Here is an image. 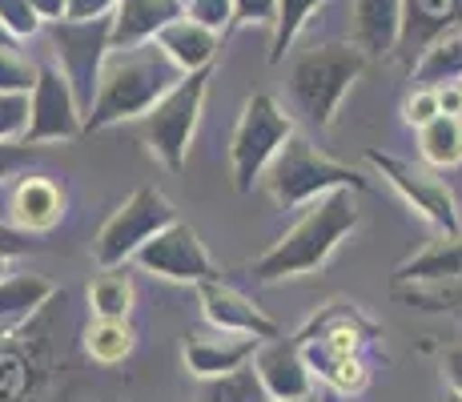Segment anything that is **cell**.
Here are the masks:
<instances>
[{
    "label": "cell",
    "mask_w": 462,
    "mask_h": 402,
    "mask_svg": "<svg viewBox=\"0 0 462 402\" xmlns=\"http://www.w3.org/2000/svg\"><path fill=\"white\" fill-rule=\"evenodd\" d=\"M88 306H93L97 318L105 322H129L133 314V282L125 274H101L93 285H88Z\"/></svg>",
    "instance_id": "cell-26"
},
{
    "label": "cell",
    "mask_w": 462,
    "mask_h": 402,
    "mask_svg": "<svg viewBox=\"0 0 462 402\" xmlns=\"http://www.w3.org/2000/svg\"><path fill=\"white\" fill-rule=\"evenodd\" d=\"M462 80V29L447 33L414 61V89H439Z\"/></svg>",
    "instance_id": "cell-22"
},
{
    "label": "cell",
    "mask_w": 462,
    "mask_h": 402,
    "mask_svg": "<svg viewBox=\"0 0 462 402\" xmlns=\"http://www.w3.org/2000/svg\"><path fill=\"white\" fill-rule=\"evenodd\" d=\"M362 69H366V57L354 44H318V49H306L290 65V77H286L290 105L314 129H326V125H334L337 105L350 93L354 80L362 77Z\"/></svg>",
    "instance_id": "cell-3"
},
{
    "label": "cell",
    "mask_w": 462,
    "mask_h": 402,
    "mask_svg": "<svg viewBox=\"0 0 462 402\" xmlns=\"http://www.w3.org/2000/svg\"><path fill=\"white\" fill-rule=\"evenodd\" d=\"M290 137H294V117L270 93H254L245 101L242 117H237L234 141H229V165H234L237 193H250L262 182L270 161L278 157V149Z\"/></svg>",
    "instance_id": "cell-6"
},
{
    "label": "cell",
    "mask_w": 462,
    "mask_h": 402,
    "mask_svg": "<svg viewBox=\"0 0 462 402\" xmlns=\"http://www.w3.org/2000/svg\"><path fill=\"white\" fill-rule=\"evenodd\" d=\"M157 44L181 73H198V69H209L213 52H217V33H209L206 24L189 21V16H177L173 24L157 33Z\"/></svg>",
    "instance_id": "cell-19"
},
{
    "label": "cell",
    "mask_w": 462,
    "mask_h": 402,
    "mask_svg": "<svg viewBox=\"0 0 462 402\" xmlns=\"http://www.w3.org/2000/svg\"><path fill=\"white\" fill-rule=\"evenodd\" d=\"M0 49H16V41L5 33V24H0Z\"/></svg>",
    "instance_id": "cell-41"
},
{
    "label": "cell",
    "mask_w": 462,
    "mask_h": 402,
    "mask_svg": "<svg viewBox=\"0 0 462 402\" xmlns=\"http://www.w3.org/2000/svg\"><path fill=\"white\" fill-rule=\"evenodd\" d=\"M173 221H177V213H173V205H169V198L162 190H153V185L133 190L129 198L109 213V221H105L101 234H97V241H93L97 266H105V270L125 266L149 238H157L165 226H173Z\"/></svg>",
    "instance_id": "cell-7"
},
{
    "label": "cell",
    "mask_w": 462,
    "mask_h": 402,
    "mask_svg": "<svg viewBox=\"0 0 462 402\" xmlns=\"http://www.w3.org/2000/svg\"><path fill=\"white\" fill-rule=\"evenodd\" d=\"M5 274H8V257L0 254V278H5Z\"/></svg>",
    "instance_id": "cell-43"
},
{
    "label": "cell",
    "mask_w": 462,
    "mask_h": 402,
    "mask_svg": "<svg viewBox=\"0 0 462 402\" xmlns=\"http://www.w3.org/2000/svg\"><path fill=\"white\" fill-rule=\"evenodd\" d=\"M49 298H52V282L41 278V274L0 278V334H8V330L21 326V322H29Z\"/></svg>",
    "instance_id": "cell-21"
},
{
    "label": "cell",
    "mask_w": 462,
    "mask_h": 402,
    "mask_svg": "<svg viewBox=\"0 0 462 402\" xmlns=\"http://www.w3.org/2000/svg\"><path fill=\"white\" fill-rule=\"evenodd\" d=\"M358 218H362L358 193H350V190H334V193H326V198L310 201V210L286 229V238H278L254 262V278L282 282V278L314 274L318 266H326V257L334 254L337 241L346 234H354Z\"/></svg>",
    "instance_id": "cell-2"
},
{
    "label": "cell",
    "mask_w": 462,
    "mask_h": 402,
    "mask_svg": "<svg viewBox=\"0 0 462 402\" xmlns=\"http://www.w3.org/2000/svg\"><path fill=\"white\" fill-rule=\"evenodd\" d=\"M32 85H37V65L13 49H0V97H29Z\"/></svg>",
    "instance_id": "cell-28"
},
{
    "label": "cell",
    "mask_w": 462,
    "mask_h": 402,
    "mask_svg": "<svg viewBox=\"0 0 462 402\" xmlns=\"http://www.w3.org/2000/svg\"><path fill=\"white\" fill-rule=\"evenodd\" d=\"M278 0H234V24H273Z\"/></svg>",
    "instance_id": "cell-34"
},
{
    "label": "cell",
    "mask_w": 462,
    "mask_h": 402,
    "mask_svg": "<svg viewBox=\"0 0 462 402\" xmlns=\"http://www.w3.org/2000/svg\"><path fill=\"white\" fill-rule=\"evenodd\" d=\"M85 351H88V359L101 362V366L125 362L129 354H133V326H129V322H105V318H97L93 326L85 330Z\"/></svg>",
    "instance_id": "cell-24"
},
{
    "label": "cell",
    "mask_w": 462,
    "mask_h": 402,
    "mask_svg": "<svg viewBox=\"0 0 462 402\" xmlns=\"http://www.w3.org/2000/svg\"><path fill=\"white\" fill-rule=\"evenodd\" d=\"M398 282H414V285L462 282V234H447V238L430 241L422 254L402 262L398 266Z\"/></svg>",
    "instance_id": "cell-20"
},
{
    "label": "cell",
    "mask_w": 462,
    "mask_h": 402,
    "mask_svg": "<svg viewBox=\"0 0 462 402\" xmlns=\"http://www.w3.org/2000/svg\"><path fill=\"white\" fill-rule=\"evenodd\" d=\"M185 16V0H117L113 8V49L157 41L165 24Z\"/></svg>",
    "instance_id": "cell-15"
},
{
    "label": "cell",
    "mask_w": 462,
    "mask_h": 402,
    "mask_svg": "<svg viewBox=\"0 0 462 402\" xmlns=\"http://www.w3.org/2000/svg\"><path fill=\"white\" fill-rule=\"evenodd\" d=\"M326 0H278L273 8V44H270V61L278 65L286 57V49L294 44V37L301 33V24L310 21V13H318Z\"/></svg>",
    "instance_id": "cell-27"
},
{
    "label": "cell",
    "mask_w": 462,
    "mask_h": 402,
    "mask_svg": "<svg viewBox=\"0 0 462 402\" xmlns=\"http://www.w3.org/2000/svg\"><path fill=\"white\" fill-rule=\"evenodd\" d=\"M322 402H346L342 395H334V390H330V395H322Z\"/></svg>",
    "instance_id": "cell-42"
},
{
    "label": "cell",
    "mask_w": 462,
    "mask_h": 402,
    "mask_svg": "<svg viewBox=\"0 0 462 402\" xmlns=\"http://www.w3.org/2000/svg\"><path fill=\"white\" fill-rule=\"evenodd\" d=\"M447 402H462V395H455V390H447Z\"/></svg>",
    "instance_id": "cell-44"
},
{
    "label": "cell",
    "mask_w": 462,
    "mask_h": 402,
    "mask_svg": "<svg viewBox=\"0 0 462 402\" xmlns=\"http://www.w3.org/2000/svg\"><path fill=\"white\" fill-rule=\"evenodd\" d=\"M185 73L165 57L157 41L133 44V49H109L101 65V85L88 105L81 133L109 129L121 121H141Z\"/></svg>",
    "instance_id": "cell-1"
},
{
    "label": "cell",
    "mask_w": 462,
    "mask_h": 402,
    "mask_svg": "<svg viewBox=\"0 0 462 402\" xmlns=\"http://www.w3.org/2000/svg\"><path fill=\"white\" fill-rule=\"evenodd\" d=\"M24 249H29V234H21V229H13V226H0V254L16 257V254H24Z\"/></svg>",
    "instance_id": "cell-38"
},
{
    "label": "cell",
    "mask_w": 462,
    "mask_h": 402,
    "mask_svg": "<svg viewBox=\"0 0 462 402\" xmlns=\"http://www.w3.org/2000/svg\"><path fill=\"white\" fill-rule=\"evenodd\" d=\"M0 24L13 41H29L32 33H41V21L29 0H0Z\"/></svg>",
    "instance_id": "cell-29"
},
{
    "label": "cell",
    "mask_w": 462,
    "mask_h": 402,
    "mask_svg": "<svg viewBox=\"0 0 462 402\" xmlns=\"http://www.w3.org/2000/svg\"><path fill=\"white\" fill-rule=\"evenodd\" d=\"M402 37V0H354V49L390 57Z\"/></svg>",
    "instance_id": "cell-16"
},
{
    "label": "cell",
    "mask_w": 462,
    "mask_h": 402,
    "mask_svg": "<svg viewBox=\"0 0 462 402\" xmlns=\"http://www.w3.org/2000/svg\"><path fill=\"white\" fill-rule=\"evenodd\" d=\"M257 338L245 334H229V338H189L185 342V366L189 374H198L201 382L206 379H221V374L237 370V366H250L257 354Z\"/></svg>",
    "instance_id": "cell-17"
},
{
    "label": "cell",
    "mask_w": 462,
    "mask_h": 402,
    "mask_svg": "<svg viewBox=\"0 0 462 402\" xmlns=\"http://www.w3.org/2000/svg\"><path fill=\"white\" fill-rule=\"evenodd\" d=\"M13 229L21 234H49L65 218V198L49 177H24L13 190Z\"/></svg>",
    "instance_id": "cell-18"
},
{
    "label": "cell",
    "mask_w": 462,
    "mask_h": 402,
    "mask_svg": "<svg viewBox=\"0 0 462 402\" xmlns=\"http://www.w3.org/2000/svg\"><path fill=\"white\" fill-rule=\"evenodd\" d=\"M185 16L221 37L234 24V0H185Z\"/></svg>",
    "instance_id": "cell-30"
},
{
    "label": "cell",
    "mask_w": 462,
    "mask_h": 402,
    "mask_svg": "<svg viewBox=\"0 0 462 402\" xmlns=\"http://www.w3.org/2000/svg\"><path fill=\"white\" fill-rule=\"evenodd\" d=\"M133 257H137V266L145 274H157V278H165V282L201 285V282L217 278V270H213V257L206 254L201 238L193 234L185 221H173V226H165L162 234L149 238Z\"/></svg>",
    "instance_id": "cell-9"
},
{
    "label": "cell",
    "mask_w": 462,
    "mask_h": 402,
    "mask_svg": "<svg viewBox=\"0 0 462 402\" xmlns=\"http://www.w3.org/2000/svg\"><path fill=\"white\" fill-rule=\"evenodd\" d=\"M455 302H458V310H462V294H458V298H455Z\"/></svg>",
    "instance_id": "cell-45"
},
{
    "label": "cell",
    "mask_w": 462,
    "mask_h": 402,
    "mask_svg": "<svg viewBox=\"0 0 462 402\" xmlns=\"http://www.w3.org/2000/svg\"><path fill=\"white\" fill-rule=\"evenodd\" d=\"M270 402H322V395L314 390V395H301V398H270Z\"/></svg>",
    "instance_id": "cell-40"
},
{
    "label": "cell",
    "mask_w": 462,
    "mask_h": 402,
    "mask_svg": "<svg viewBox=\"0 0 462 402\" xmlns=\"http://www.w3.org/2000/svg\"><path fill=\"white\" fill-rule=\"evenodd\" d=\"M29 5H32V13H37L41 24H57V21H65L69 0H29Z\"/></svg>",
    "instance_id": "cell-37"
},
{
    "label": "cell",
    "mask_w": 462,
    "mask_h": 402,
    "mask_svg": "<svg viewBox=\"0 0 462 402\" xmlns=\"http://www.w3.org/2000/svg\"><path fill=\"white\" fill-rule=\"evenodd\" d=\"M254 370L262 379L265 395L270 398H301L314 395V370H310L306 354H301V342H265L257 346L254 354Z\"/></svg>",
    "instance_id": "cell-14"
},
{
    "label": "cell",
    "mask_w": 462,
    "mask_h": 402,
    "mask_svg": "<svg viewBox=\"0 0 462 402\" xmlns=\"http://www.w3.org/2000/svg\"><path fill=\"white\" fill-rule=\"evenodd\" d=\"M402 117L411 121L414 129H422L426 121L439 117V97H434V89H414V93L402 101Z\"/></svg>",
    "instance_id": "cell-32"
},
{
    "label": "cell",
    "mask_w": 462,
    "mask_h": 402,
    "mask_svg": "<svg viewBox=\"0 0 462 402\" xmlns=\"http://www.w3.org/2000/svg\"><path fill=\"white\" fill-rule=\"evenodd\" d=\"M447 382H450V390H455V395H462V346H455V351L447 354Z\"/></svg>",
    "instance_id": "cell-39"
},
{
    "label": "cell",
    "mask_w": 462,
    "mask_h": 402,
    "mask_svg": "<svg viewBox=\"0 0 462 402\" xmlns=\"http://www.w3.org/2000/svg\"><path fill=\"white\" fill-rule=\"evenodd\" d=\"M462 29V0H402V37L394 57L414 65L439 37Z\"/></svg>",
    "instance_id": "cell-13"
},
{
    "label": "cell",
    "mask_w": 462,
    "mask_h": 402,
    "mask_svg": "<svg viewBox=\"0 0 462 402\" xmlns=\"http://www.w3.org/2000/svg\"><path fill=\"white\" fill-rule=\"evenodd\" d=\"M366 161L378 169L382 177H386L390 185H394L398 193H402V201L411 205V210H419L434 229H442V238H447V234H462L455 193H450L434 173H426V169H414L411 161H398V157H390V154H378V149H370Z\"/></svg>",
    "instance_id": "cell-10"
},
{
    "label": "cell",
    "mask_w": 462,
    "mask_h": 402,
    "mask_svg": "<svg viewBox=\"0 0 462 402\" xmlns=\"http://www.w3.org/2000/svg\"><path fill=\"white\" fill-rule=\"evenodd\" d=\"M117 0H69L65 21H97V16H113Z\"/></svg>",
    "instance_id": "cell-35"
},
{
    "label": "cell",
    "mask_w": 462,
    "mask_h": 402,
    "mask_svg": "<svg viewBox=\"0 0 462 402\" xmlns=\"http://www.w3.org/2000/svg\"><path fill=\"white\" fill-rule=\"evenodd\" d=\"M49 41L57 52V69L69 80L77 97L81 121L101 85V65L113 49V16H97V21H57L49 24Z\"/></svg>",
    "instance_id": "cell-8"
},
{
    "label": "cell",
    "mask_w": 462,
    "mask_h": 402,
    "mask_svg": "<svg viewBox=\"0 0 462 402\" xmlns=\"http://www.w3.org/2000/svg\"><path fill=\"white\" fill-rule=\"evenodd\" d=\"M206 89H209V69L185 73L162 101L141 117V141H145L149 154L162 161L165 169H173V173L185 165V157H189V141H193V133H198Z\"/></svg>",
    "instance_id": "cell-5"
},
{
    "label": "cell",
    "mask_w": 462,
    "mask_h": 402,
    "mask_svg": "<svg viewBox=\"0 0 462 402\" xmlns=\"http://www.w3.org/2000/svg\"><path fill=\"white\" fill-rule=\"evenodd\" d=\"M201 402H270L262 379H257L254 362L237 366V370L221 374V379H206L201 382Z\"/></svg>",
    "instance_id": "cell-25"
},
{
    "label": "cell",
    "mask_w": 462,
    "mask_h": 402,
    "mask_svg": "<svg viewBox=\"0 0 462 402\" xmlns=\"http://www.w3.org/2000/svg\"><path fill=\"white\" fill-rule=\"evenodd\" d=\"M81 133V109L60 77V69H37V85L29 93V125H24V145H44V141H69Z\"/></svg>",
    "instance_id": "cell-11"
},
{
    "label": "cell",
    "mask_w": 462,
    "mask_h": 402,
    "mask_svg": "<svg viewBox=\"0 0 462 402\" xmlns=\"http://www.w3.org/2000/svg\"><path fill=\"white\" fill-rule=\"evenodd\" d=\"M434 97H439V113H447V117H462V80L439 85L434 89Z\"/></svg>",
    "instance_id": "cell-36"
},
{
    "label": "cell",
    "mask_w": 462,
    "mask_h": 402,
    "mask_svg": "<svg viewBox=\"0 0 462 402\" xmlns=\"http://www.w3.org/2000/svg\"><path fill=\"white\" fill-rule=\"evenodd\" d=\"M37 161V145H24V141H0V182L21 169H29Z\"/></svg>",
    "instance_id": "cell-33"
},
{
    "label": "cell",
    "mask_w": 462,
    "mask_h": 402,
    "mask_svg": "<svg viewBox=\"0 0 462 402\" xmlns=\"http://www.w3.org/2000/svg\"><path fill=\"white\" fill-rule=\"evenodd\" d=\"M334 190L362 193L366 190V177H362L358 169L322 157L306 137H298V133L278 149V157L265 169V193L273 198L278 210H294V205L318 201Z\"/></svg>",
    "instance_id": "cell-4"
},
{
    "label": "cell",
    "mask_w": 462,
    "mask_h": 402,
    "mask_svg": "<svg viewBox=\"0 0 462 402\" xmlns=\"http://www.w3.org/2000/svg\"><path fill=\"white\" fill-rule=\"evenodd\" d=\"M198 302H201V314H206L221 334H245V338H278V322L265 314L257 302H250L245 294H237L234 285L226 282H201L198 285Z\"/></svg>",
    "instance_id": "cell-12"
},
{
    "label": "cell",
    "mask_w": 462,
    "mask_h": 402,
    "mask_svg": "<svg viewBox=\"0 0 462 402\" xmlns=\"http://www.w3.org/2000/svg\"><path fill=\"white\" fill-rule=\"evenodd\" d=\"M29 125V97H0V141H21Z\"/></svg>",
    "instance_id": "cell-31"
},
{
    "label": "cell",
    "mask_w": 462,
    "mask_h": 402,
    "mask_svg": "<svg viewBox=\"0 0 462 402\" xmlns=\"http://www.w3.org/2000/svg\"><path fill=\"white\" fill-rule=\"evenodd\" d=\"M419 149L434 169H450L462 161V117H447L439 113L419 129Z\"/></svg>",
    "instance_id": "cell-23"
}]
</instances>
